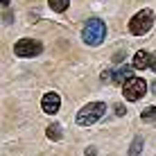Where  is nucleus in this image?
<instances>
[{
	"label": "nucleus",
	"mask_w": 156,
	"mask_h": 156,
	"mask_svg": "<svg viewBox=\"0 0 156 156\" xmlns=\"http://www.w3.org/2000/svg\"><path fill=\"white\" fill-rule=\"evenodd\" d=\"M152 25H154V12L152 9H140V12L129 20V32L136 34V36H143V34H147V32L152 30Z\"/></svg>",
	"instance_id": "nucleus-2"
},
{
	"label": "nucleus",
	"mask_w": 156,
	"mask_h": 156,
	"mask_svg": "<svg viewBox=\"0 0 156 156\" xmlns=\"http://www.w3.org/2000/svg\"><path fill=\"white\" fill-rule=\"evenodd\" d=\"M149 68L156 73V52H152V57H149Z\"/></svg>",
	"instance_id": "nucleus-13"
},
{
	"label": "nucleus",
	"mask_w": 156,
	"mask_h": 156,
	"mask_svg": "<svg viewBox=\"0 0 156 156\" xmlns=\"http://www.w3.org/2000/svg\"><path fill=\"white\" fill-rule=\"evenodd\" d=\"M86 156H98V152H95V147H88V149H86Z\"/></svg>",
	"instance_id": "nucleus-14"
},
{
	"label": "nucleus",
	"mask_w": 156,
	"mask_h": 156,
	"mask_svg": "<svg viewBox=\"0 0 156 156\" xmlns=\"http://www.w3.org/2000/svg\"><path fill=\"white\" fill-rule=\"evenodd\" d=\"M41 106H43V111H45L48 115L57 113L59 106H61V98H59V93H45V95H43V100H41Z\"/></svg>",
	"instance_id": "nucleus-6"
},
{
	"label": "nucleus",
	"mask_w": 156,
	"mask_h": 156,
	"mask_svg": "<svg viewBox=\"0 0 156 156\" xmlns=\"http://www.w3.org/2000/svg\"><path fill=\"white\" fill-rule=\"evenodd\" d=\"M111 79H113V84H125L127 79H131V66H120L118 70H113V75H111Z\"/></svg>",
	"instance_id": "nucleus-8"
},
{
	"label": "nucleus",
	"mask_w": 156,
	"mask_h": 156,
	"mask_svg": "<svg viewBox=\"0 0 156 156\" xmlns=\"http://www.w3.org/2000/svg\"><path fill=\"white\" fill-rule=\"evenodd\" d=\"M143 120H145V122L156 120V106H149V109H145V111H143Z\"/></svg>",
	"instance_id": "nucleus-12"
},
{
	"label": "nucleus",
	"mask_w": 156,
	"mask_h": 156,
	"mask_svg": "<svg viewBox=\"0 0 156 156\" xmlns=\"http://www.w3.org/2000/svg\"><path fill=\"white\" fill-rule=\"evenodd\" d=\"M145 93H147V82L140 79V77H131V79H127V82L122 84V95H125V100H129V102L140 100Z\"/></svg>",
	"instance_id": "nucleus-4"
},
{
	"label": "nucleus",
	"mask_w": 156,
	"mask_h": 156,
	"mask_svg": "<svg viewBox=\"0 0 156 156\" xmlns=\"http://www.w3.org/2000/svg\"><path fill=\"white\" fill-rule=\"evenodd\" d=\"M48 5H50L52 12H66L68 5H70V0H48Z\"/></svg>",
	"instance_id": "nucleus-10"
},
{
	"label": "nucleus",
	"mask_w": 156,
	"mask_h": 156,
	"mask_svg": "<svg viewBox=\"0 0 156 156\" xmlns=\"http://www.w3.org/2000/svg\"><path fill=\"white\" fill-rule=\"evenodd\" d=\"M104 111H106L104 102H88V104L77 113V125H82V127L93 125V122H98L100 118L104 115Z\"/></svg>",
	"instance_id": "nucleus-3"
},
{
	"label": "nucleus",
	"mask_w": 156,
	"mask_h": 156,
	"mask_svg": "<svg viewBox=\"0 0 156 156\" xmlns=\"http://www.w3.org/2000/svg\"><path fill=\"white\" fill-rule=\"evenodd\" d=\"M106 36V25L102 23L100 18H88L84 23V30H82V39L86 45H100Z\"/></svg>",
	"instance_id": "nucleus-1"
},
{
	"label": "nucleus",
	"mask_w": 156,
	"mask_h": 156,
	"mask_svg": "<svg viewBox=\"0 0 156 156\" xmlns=\"http://www.w3.org/2000/svg\"><path fill=\"white\" fill-rule=\"evenodd\" d=\"M152 90H154V93H156V82H152Z\"/></svg>",
	"instance_id": "nucleus-15"
},
{
	"label": "nucleus",
	"mask_w": 156,
	"mask_h": 156,
	"mask_svg": "<svg viewBox=\"0 0 156 156\" xmlns=\"http://www.w3.org/2000/svg\"><path fill=\"white\" fill-rule=\"evenodd\" d=\"M45 136L50 138V140H59V138L63 136L61 125H50V127H48V131H45Z\"/></svg>",
	"instance_id": "nucleus-9"
},
{
	"label": "nucleus",
	"mask_w": 156,
	"mask_h": 156,
	"mask_svg": "<svg viewBox=\"0 0 156 156\" xmlns=\"http://www.w3.org/2000/svg\"><path fill=\"white\" fill-rule=\"evenodd\" d=\"M140 149H143V136H136L133 145L129 147V156H140Z\"/></svg>",
	"instance_id": "nucleus-11"
},
{
	"label": "nucleus",
	"mask_w": 156,
	"mask_h": 156,
	"mask_svg": "<svg viewBox=\"0 0 156 156\" xmlns=\"http://www.w3.org/2000/svg\"><path fill=\"white\" fill-rule=\"evenodd\" d=\"M0 2H2V7H5V5H9V0H0Z\"/></svg>",
	"instance_id": "nucleus-16"
},
{
	"label": "nucleus",
	"mask_w": 156,
	"mask_h": 156,
	"mask_svg": "<svg viewBox=\"0 0 156 156\" xmlns=\"http://www.w3.org/2000/svg\"><path fill=\"white\" fill-rule=\"evenodd\" d=\"M41 50H43V45L39 41H34V39H20L14 45V52L18 57H39Z\"/></svg>",
	"instance_id": "nucleus-5"
},
{
	"label": "nucleus",
	"mask_w": 156,
	"mask_h": 156,
	"mask_svg": "<svg viewBox=\"0 0 156 156\" xmlns=\"http://www.w3.org/2000/svg\"><path fill=\"white\" fill-rule=\"evenodd\" d=\"M149 52L147 50H138L136 55H133V68H138V70H145V68H149Z\"/></svg>",
	"instance_id": "nucleus-7"
}]
</instances>
